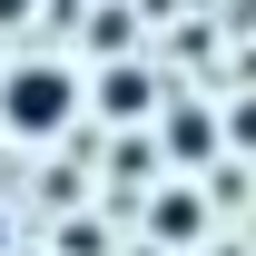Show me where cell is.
<instances>
[{
    "mask_svg": "<svg viewBox=\"0 0 256 256\" xmlns=\"http://www.w3.org/2000/svg\"><path fill=\"white\" fill-rule=\"evenodd\" d=\"M207 148H217V118H197V108H178V118H168V158H207Z\"/></svg>",
    "mask_w": 256,
    "mask_h": 256,
    "instance_id": "obj_3",
    "label": "cell"
},
{
    "mask_svg": "<svg viewBox=\"0 0 256 256\" xmlns=\"http://www.w3.org/2000/svg\"><path fill=\"white\" fill-rule=\"evenodd\" d=\"M226 138H236V148H256V98H236V118H226Z\"/></svg>",
    "mask_w": 256,
    "mask_h": 256,
    "instance_id": "obj_5",
    "label": "cell"
},
{
    "mask_svg": "<svg viewBox=\"0 0 256 256\" xmlns=\"http://www.w3.org/2000/svg\"><path fill=\"white\" fill-rule=\"evenodd\" d=\"M197 226H207V217H197V197H188V188H168V197H158V236H168V246H188Z\"/></svg>",
    "mask_w": 256,
    "mask_h": 256,
    "instance_id": "obj_4",
    "label": "cell"
},
{
    "mask_svg": "<svg viewBox=\"0 0 256 256\" xmlns=\"http://www.w3.org/2000/svg\"><path fill=\"white\" fill-rule=\"evenodd\" d=\"M69 108H79V79H69L60 60H20L10 79H0V118L20 128V138H60Z\"/></svg>",
    "mask_w": 256,
    "mask_h": 256,
    "instance_id": "obj_1",
    "label": "cell"
},
{
    "mask_svg": "<svg viewBox=\"0 0 256 256\" xmlns=\"http://www.w3.org/2000/svg\"><path fill=\"white\" fill-rule=\"evenodd\" d=\"M0 246H10V226H0Z\"/></svg>",
    "mask_w": 256,
    "mask_h": 256,
    "instance_id": "obj_7",
    "label": "cell"
},
{
    "mask_svg": "<svg viewBox=\"0 0 256 256\" xmlns=\"http://www.w3.org/2000/svg\"><path fill=\"white\" fill-rule=\"evenodd\" d=\"M98 108H108V118H138V108H148V69H108V79H98Z\"/></svg>",
    "mask_w": 256,
    "mask_h": 256,
    "instance_id": "obj_2",
    "label": "cell"
},
{
    "mask_svg": "<svg viewBox=\"0 0 256 256\" xmlns=\"http://www.w3.org/2000/svg\"><path fill=\"white\" fill-rule=\"evenodd\" d=\"M20 10H30V0H0V20H20Z\"/></svg>",
    "mask_w": 256,
    "mask_h": 256,
    "instance_id": "obj_6",
    "label": "cell"
}]
</instances>
